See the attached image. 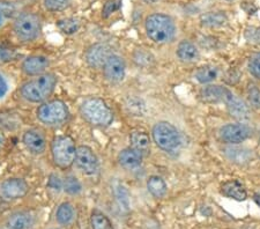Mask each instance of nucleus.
I'll list each match as a JSON object with an SVG mask.
<instances>
[{"mask_svg":"<svg viewBox=\"0 0 260 229\" xmlns=\"http://www.w3.org/2000/svg\"><path fill=\"white\" fill-rule=\"evenodd\" d=\"M147 35L155 43H167L174 39L176 27L173 19L166 14H152L146 19Z\"/></svg>","mask_w":260,"mask_h":229,"instance_id":"obj_1","label":"nucleus"},{"mask_svg":"<svg viewBox=\"0 0 260 229\" xmlns=\"http://www.w3.org/2000/svg\"><path fill=\"white\" fill-rule=\"evenodd\" d=\"M57 79L53 74H43L34 80L24 83L21 88L22 96L28 101L39 103L48 99L54 89Z\"/></svg>","mask_w":260,"mask_h":229,"instance_id":"obj_2","label":"nucleus"},{"mask_svg":"<svg viewBox=\"0 0 260 229\" xmlns=\"http://www.w3.org/2000/svg\"><path fill=\"white\" fill-rule=\"evenodd\" d=\"M81 115L87 122L96 126H108L114 119L110 108L101 99L86 100L81 106Z\"/></svg>","mask_w":260,"mask_h":229,"instance_id":"obj_3","label":"nucleus"},{"mask_svg":"<svg viewBox=\"0 0 260 229\" xmlns=\"http://www.w3.org/2000/svg\"><path fill=\"white\" fill-rule=\"evenodd\" d=\"M51 152L54 163L62 169L70 168L75 161V144L71 137L59 136L53 139L51 144Z\"/></svg>","mask_w":260,"mask_h":229,"instance_id":"obj_4","label":"nucleus"},{"mask_svg":"<svg viewBox=\"0 0 260 229\" xmlns=\"http://www.w3.org/2000/svg\"><path fill=\"white\" fill-rule=\"evenodd\" d=\"M153 138L158 147L168 152L177 149L182 143L177 128L168 122H158L155 125Z\"/></svg>","mask_w":260,"mask_h":229,"instance_id":"obj_5","label":"nucleus"},{"mask_svg":"<svg viewBox=\"0 0 260 229\" xmlns=\"http://www.w3.org/2000/svg\"><path fill=\"white\" fill-rule=\"evenodd\" d=\"M37 117L47 125H58L65 122L69 117V109L61 101H50L42 104L37 109Z\"/></svg>","mask_w":260,"mask_h":229,"instance_id":"obj_6","label":"nucleus"},{"mask_svg":"<svg viewBox=\"0 0 260 229\" xmlns=\"http://www.w3.org/2000/svg\"><path fill=\"white\" fill-rule=\"evenodd\" d=\"M14 31L20 40L30 42L40 35L41 20L32 13H24L16 19L14 23Z\"/></svg>","mask_w":260,"mask_h":229,"instance_id":"obj_7","label":"nucleus"},{"mask_svg":"<svg viewBox=\"0 0 260 229\" xmlns=\"http://www.w3.org/2000/svg\"><path fill=\"white\" fill-rule=\"evenodd\" d=\"M223 102L227 104V109L230 116L235 119L240 120V122H245V120L250 119L249 107L246 106V103L243 100L235 96L228 88H225Z\"/></svg>","mask_w":260,"mask_h":229,"instance_id":"obj_8","label":"nucleus"},{"mask_svg":"<svg viewBox=\"0 0 260 229\" xmlns=\"http://www.w3.org/2000/svg\"><path fill=\"white\" fill-rule=\"evenodd\" d=\"M251 136V130L244 124H227L221 127V139L229 144H241Z\"/></svg>","mask_w":260,"mask_h":229,"instance_id":"obj_9","label":"nucleus"},{"mask_svg":"<svg viewBox=\"0 0 260 229\" xmlns=\"http://www.w3.org/2000/svg\"><path fill=\"white\" fill-rule=\"evenodd\" d=\"M29 186L26 181L21 178H10L3 182L0 186V193L7 201H15V199L23 198L28 193Z\"/></svg>","mask_w":260,"mask_h":229,"instance_id":"obj_10","label":"nucleus"},{"mask_svg":"<svg viewBox=\"0 0 260 229\" xmlns=\"http://www.w3.org/2000/svg\"><path fill=\"white\" fill-rule=\"evenodd\" d=\"M75 163H77L78 168L85 174H94L96 173L99 167L98 157L87 146H80L77 148V153H75Z\"/></svg>","mask_w":260,"mask_h":229,"instance_id":"obj_11","label":"nucleus"},{"mask_svg":"<svg viewBox=\"0 0 260 229\" xmlns=\"http://www.w3.org/2000/svg\"><path fill=\"white\" fill-rule=\"evenodd\" d=\"M111 55V49L108 44L98 43L91 45V47L87 50L86 60L91 68L100 69L106 65L107 60L110 58Z\"/></svg>","mask_w":260,"mask_h":229,"instance_id":"obj_12","label":"nucleus"},{"mask_svg":"<svg viewBox=\"0 0 260 229\" xmlns=\"http://www.w3.org/2000/svg\"><path fill=\"white\" fill-rule=\"evenodd\" d=\"M104 73L108 80L111 82H119L125 77V62L120 57L111 55L104 65Z\"/></svg>","mask_w":260,"mask_h":229,"instance_id":"obj_13","label":"nucleus"},{"mask_svg":"<svg viewBox=\"0 0 260 229\" xmlns=\"http://www.w3.org/2000/svg\"><path fill=\"white\" fill-rule=\"evenodd\" d=\"M23 143L29 151L41 154L45 149V139L43 135L37 130H29L23 136Z\"/></svg>","mask_w":260,"mask_h":229,"instance_id":"obj_14","label":"nucleus"},{"mask_svg":"<svg viewBox=\"0 0 260 229\" xmlns=\"http://www.w3.org/2000/svg\"><path fill=\"white\" fill-rule=\"evenodd\" d=\"M221 192L222 194L225 195V197L235 199V201L238 202L245 201L247 197L244 186L236 180H232L223 183L221 186Z\"/></svg>","mask_w":260,"mask_h":229,"instance_id":"obj_15","label":"nucleus"},{"mask_svg":"<svg viewBox=\"0 0 260 229\" xmlns=\"http://www.w3.org/2000/svg\"><path fill=\"white\" fill-rule=\"evenodd\" d=\"M49 60L43 56H31L22 64L23 72L28 76H37L48 68Z\"/></svg>","mask_w":260,"mask_h":229,"instance_id":"obj_16","label":"nucleus"},{"mask_svg":"<svg viewBox=\"0 0 260 229\" xmlns=\"http://www.w3.org/2000/svg\"><path fill=\"white\" fill-rule=\"evenodd\" d=\"M142 161V155L133 148H126L119 154V163L128 170L137 169L140 167Z\"/></svg>","mask_w":260,"mask_h":229,"instance_id":"obj_17","label":"nucleus"},{"mask_svg":"<svg viewBox=\"0 0 260 229\" xmlns=\"http://www.w3.org/2000/svg\"><path fill=\"white\" fill-rule=\"evenodd\" d=\"M131 139L132 148L139 152L142 156L147 155L150 148V139L149 136L144 131H133L129 136Z\"/></svg>","mask_w":260,"mask_h":229,"instance_id":"obj_18","label":"nucleus"},{"mask_svg":"<svg viewBox=\"0 0 260 229\" xmlns=\"http://www.w3.org/2000/svg\"><path fill=\"white\" fill-rule=\"evenodd\" d=\"M34 224V216L28 212H18L7 221L8 229H29Z\"/></svg>","mask_w":260,"mask_h":229,"instance_id":"obj_19","label":"nucleus"},{"mask_svg":"<svg viewBox=\"0 0 260 229\" xmlns=\"http://www.w3.org/2000/svg\"><path fill=\"white\" fill-rule=\"evenodd\" d=\"M177 56L179 57L180 60L192 62L199 58V51L193 43H191L188 41H182L178 44Z\"/></svg>","mask_w":260,"mask_h":229,"instance_id":"obj_20","label":"nucleus"},{"mask_svg":"<svg viewBox=\"0 0 260 229\" xmlns=\"http://www.w3.org/2000/svg\"><path fill=\"white\" fill-rule=\"evenodd\" d=\"M225 87L221 86H208L201 90L200 96L204 102L216 103L223 102Z\"/></svg>","mask_w":260,"mask_h":229,"instance_id":"obj_21","label":"nucleus"},{"mask_svg":"<svg viewBox=\"0 0 260 229\" xmlns=\"http://www.w3.org/2000/svg\"><path fill=\"white\" fill-rule=\"evenodd\" d=\"M227 15L223 12H208V13L201 15L200 22L203 26L208 28H217L227 23Z\"/></svg>","mask_w":260,"mask_h":229,"instance_id":"obj_22","label":"nucleus"},{"mask_svg":"<svg viewBox=\"0 0 260 229\" xmlns=\"http://www.w3.org/2000/svg\"><path fill=\"white\" fill-rule=\"evenodd\" d=\"M148 191L155 198H163L167 194V184L166 182L158 176H152L147 182Z\"/></svg>","mask_w":260,"mask_h":229,"instance_id":"obj_23","label":"nucleus"},{"mask_svg":"<svg viewBox=\"0 0 260 229\" xmlns=\"http://www.w3.org/2000/svg\"><path fill=\"white\" fill-rule=\"evenodd\" d=\"M57 221L60 224L67 226L73 221L74 219V208L70 203H62L61 205L58 207L57 214H56Z\"/></svg>","mask_w":260,"mask_h":229,"instance_id":"obj_24","label":"nucleus"},{"mask_svg":"<svg viewBox=\"0 0 260 229\" xmlns=\"http://www.w3.org/2000/svg\"><path fill=\"white\" fill-rule=\"evenodd\" d=\"M217 69L213 65L201 66L196 72V79L200 83H208L215 80L217 77Z\"/></svg>","mask_w":260,"mask_h":229,"instance_id":"obj_25","label":"nucleus"},{"mask_svg":"<svg viewBox=\"0 0 260 229\" xmlns=\"http://www.w3.org/2000/svg\"><path fill=\"white\" fill-rule=\"evenodd\" d=\"M225 154L230 160L237 163H245L251 159V151L246 148L240 147H229L225 149Z\"/></svg>","mask_w":260,"mask_h":229,"instance_id":"obj_26","label":"nucleus"},{"mask_svg":"<svg viewBox=\"0 0 260 229\" xmlns=\"http://www.w3.org/2000/svg\"><path fill=\"white\" fill-rule=\"evenodd\" d=\"M90 224L93 229H114V226L106 214L100 211H93L90 216Z\"/></svg>","mask_w":260,"mask_h":229,"instance_id":"obj_27","label":"nucleus"},{"mask_svg":"<svg viewBox=\"0 0 260 229\" xmlns=\"http://www.w3.org/2000/svg\"><path fill=\"white\" fill-rule=\"evenodd\" d=\"M58 28L60 29L62 32H65L66 35H72L75 34L80 28V23L78 20L75 19H62L57 22Z\"/></svg>","mask_w":260,"mask_h":229,"instance_id":"obj_28","label":"nucleus"},{"mask_svg":"<svg viewBox=\"0 0 260 229\" xmlns=\"http://www.w3.org/2000/svg\"><path fill=\"white\" fill-rule=\"evenodd\" d=\"M82 186L80 184V182L78 181L77 177L74 176H69L66 177V180L64 182V190L65 192L69 194H78L81 192Z\"/></svg>","mask_w":260,"mask_h":229,"instance_id":"obj_29","label":"nucleus"},{"mask_svg":"<svg viewBox=\"0 0 260 229\" xmlns=\"http://www.w3.org/2000/svg\"><path fill=\"white\" fill-rule=\"evenodd\" d=\"M247 99H249L251 107L254 109H260V90L253 83H251L247 88Z\"/></svg>","mask_w":260,"mask_h":229,"instance_id":"obj_30","label":"nucleus"},{"mask_svg":"<svg viewBox=\"0 0 260 229\" xmlns=\"http://www.w3.org/2000/svg\"><path fill=\"white\" fill-rule=\"evenodd\" d=\"M244 37L250 44L259 45L260 44V27H255V26L247 27L244 31Z\"/></svg>","mask_w":260,"mask_h":229,"instance_id":"obj_31","label":"nucleus"},{"mask_svg":"<svg viewBox=\"0 0 260 229\" xmlns=\"http://www.w3.org/2000/svg\"><path fill=\"white\" fill-rule=\"evenodd\" d=\"M71 0H44V6L48 11L58 12L69 7Z\"/></svg>","mask_w":260,"mask_h":229,"instance_id":"obj_32","label":"nucleus"},{"mask_svg":"<svg viewBox=\"0 0 260 229\" xmlns=\"http://www.w3.org/2000/svg\"><path fill=\"white\" fill-rule=\"evenodd\" d=\"M121 6V0H108L106 5L103 7L102 15L103 18H109L112 13H115L116 11H118Z\"/></svg>","mask_w":260,"mask_h":229,"instance_id":"obj_33","label":"nucleus"},{"mask_svg":"<svg viewBox=\"0 0 260 229\" xmlns=\"http://www.w3.org/2000/svg\"><path fill=\"white\" fill-rule=\"evenodd\" d=\"M134 61H136L138 65L141 66L149 65L150 62L153 61V56L150 55L149 52L144 51V50H138V51L134 53Z\"/></svg>","mask_w":260,"mask_h":229,"instance_id":"obj_34","label":"nucleus"},{"mask_svg":"<svg viewBox=\"0 0 260 229\" xmlns=\"http://www.w3.org/2000/svg\"><path fill=\"white\" fill-rule=\"evenodd\" d=\"M249 70L254 78L260 80V52L255 53V55L251 57L249 62Z\"/></svg>","mask_w":260,"mask_h":229,"instance_id":"obj_35","label":"nucleus"},{"mask_svg":"<svg viewBox=\"0 0 260 229\" xmlns=\"http://www.w3.org/2000/svg\"><path fill=\"white\" fill-rule=\"evenodd\" d=\"M19 122L15 119V116H12L10 114H3L0 115V124H3L4 126H6L7 128H14L18 126Z\"/></svg>","mask_w":260,"mask_h":229,"instance_id":"obj_36","label":"nucleus"},{"mask_svg":"<svg viewBox=\"0 0 260 229\" xmlns=\"http://www.w3.org/2000/svg\"><path fill=\"white\" fill-rule=\"evenodd\" d=\"M18 57V53H16L15 50L11 48H0V60L8 61V60H14L15 58Z\"/></svg>","mask_w":260,"mask_h":229,"instance_id":"obj_37","label":"nucleus"},{"mask_svg":"<svg viewBox=\"0 0 260 229\" xmlns=\"http://www.w3.org/2000/svg\"><path fill=\"white\" fill-rule=\"evenodd\" d=\"M48 186L50 189H52L54 191H59L62 187V183L60 181V178L57 176V175H51L50 176V180L48 182Z\"/></svg>","mask_w":260,"mask_h":229,"instance_id":"obj_38","label":"nucleus"},{"mask_svg":"<svg viewBox=\"0 0 260 229\" xmlns=\"http://www.w3.org/2000/svg\"><path fill=\"white\" fill-rule=\"evenodd\" d=\"M7 91V85L5 80H4V78L2 77V74H0V97H3L4 95L6 94Z\"/></svg>","mask_w":260,"mask_h":229,"instance_id":"obj_39","label":"nucleus"},{"mask_svg":"<svg viewBox=\"0 0 260 229\" xmlns=\"http://www.w3.org/2000/svg\"><path fill=\"white\" fill-rule=\"evenodd\" d=\"M5 143H6L5 136H4V133L0 131V147H3V146L5 145Z\"/></svg>","mask_w":260,"mask_h":229,"instance_id":"obj_40","label":"nucleus"},{"mask_svg":"<svg viewBox=\"0 0 260 229\" xmlns=\"http://www.w3.org/2000/svg\"><path fill=\"white\" fill-rule=\"evenodd\" d=\"M254 201H255V203L258 204V205H260V194L259 193L254 195Z\"/></svg>","mask_w":260,"mask_h":229,"instance_id":"obj_41","label":"nucleus"},{"mask_svg":"<svg viewBox=\"0 0 260 229\" xmlns=\"http://www.w3.org/2000/svg\"><path fill=\"white\" fill-rule=\"evenodd\" d=\"M3 22H4V14H3V12L0 11V27H2Z\"/></svg>","mask_w":260,"mask_h":229,"instance_id":"obj_42","label":"nucleus"},{"mask_svg":"<svg viewBox=\"0 0 260 229\" xmlns=\"http://www.w3.org/2000/svg\"><path fill=\"white\" fill-rule=\"evenodd\" d=\"M144 2L147 4H155V3L160 2V0H144Z\"/></svg>","mask_w":260,"mask_h":229,"instance_id":"obj_43","label":"nucleus"},{"mask_svg":"<svg viewBox=\"0 0 260 229\" xmlns=\"http://www.w3.org/2000/svg\"><path fill=\"white\" fill-rule=\"evenodd\" d=\"M53 229H57V228H53Z\"/></svg>","mask_w":260,"mask_h":229,"instance_id":"obj_44","label":"nucleus"}]
</instances>
